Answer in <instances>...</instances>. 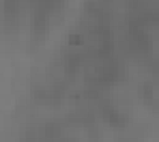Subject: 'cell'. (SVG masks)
<instances>
[{
    "label": "cell",
    "mask_w": 159,
    "mask_h": 142,
    "mask_svg": "<svg viewBox=\"0 0 159 142\" xmlns=\"http://www.w3.org/2000/svg\"><path fill=\"white\" fill-rule=\"evenodd\" d=\"M65 4L67 0H2L4 39L22 52H34L62 22Z\"/></svg>",
    "instance_id": "1"
}]
</instances>
